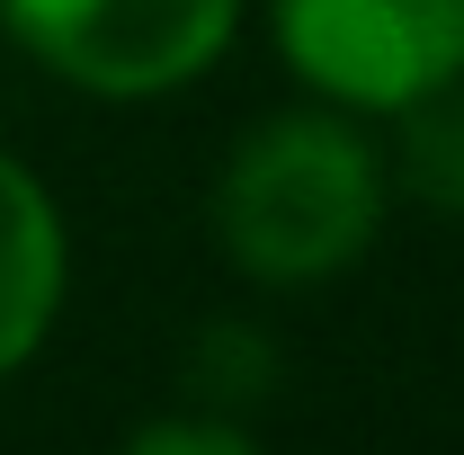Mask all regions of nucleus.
Segmentation results:
<instances>
[{"label": "nucleus", "mask_w": 464, "mask_h": 455, "mask_svg": "<svg viewBox=\"0 0 464 455\" xmlns=\"http://www.w3.org/2000/svg\"><path fill=\"white\" fill-rule=\"evenodd\" d=\"M286 72L348 116H393L464 72V0H268Z\"/></svg>", "instance_id": "7ed1b4c3"}, {"label": "nucleus", "mask_w": 464, "mask_h": 455, "mask_svg": "<svg viewBox=\"0 0 464 455\" xmlns=\"http://www.w3.org/2000/svg\"><path fill=\"white\" fill-rule=\"evenodd\" d=\"M393 170L348 108H277L232 143L215 179V241L259 286H322L366 259Z\"/></svg>", "instance_id": "f257e3e1"}, {"label": "nucleus", "mask_w": 464, "mask_h": 455, "mask_svg": "<svg viewBox=\"0 0 464 455\" xmlns=\"http://www.w3.org/2000/svg\"><path fill=\"white\" fill-rule=\"evenodd\" d=\"M384 170L402 179L429 215H464V72L420 90L411 108H393V161Z\"/></svg>", "instance_id": "39448f33"}, {"label": "nucleus", "mask_w": 464, "mask_h": 455, "mask_svg": "<svg viewBox=\"0 0 464 455\" xmlns=\"http://www.w3.org/2000/svg\"><path fill=\"white\" fill-rule=\"evenodd\" d=\"M268 375H277V357H268V340H259L250 322H206L197 366H188V384H197L206 411H224V420H232V402H259V393H268Z\"/></svg>", "instance_id": "423d86ee"}, {"label": "nucleus", "mask_w": 464, "mask_h": 455, "mask_svg": "<svg viewBox=\"0 0 464 455\" xmlns=\"http://www.w3.org/2000/svg\"><path fill=\"white\" fill-rule=\"evenodd\" d=\"M63 313V215L45 179L0 152V375H18Z\"/></svg>", "instance_id": "20e7f679"}, {"label": "nucleus", "mask_w": 464, "mask_h": 455, "mask_svg": "<svg viewBox=\"0 0 464 455\" xmlns=\"http://www.w3.org/2000/svg\"><path fill=\"white\" fill-rule=\"evenodd\" d=\"M116 455H259L224 411H179V420H143Z\"/></svg>", "instance_id": "0eeeda50"}, {"label": "nucleus", "mask_w": 464, "mask_h": 455, "mask_svg": "<svg viewBox=\"0 0 464 455\" xmlns=\"http://www.w3.org/2000/svg\"><path fill=\"white\" fill-rule=\"evenodd\" d=\"M0 27L90 99H161L224 63L241 0H0Z\"/></svg>", "instance_id": "f03ea898"}]
</instances>
